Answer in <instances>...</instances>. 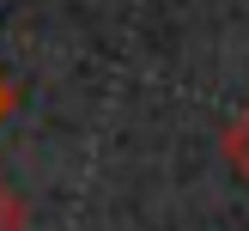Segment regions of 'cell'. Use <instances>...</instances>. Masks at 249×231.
<instances>
[{
  "label": "cell",
  "instance_id": "obj_1",
  "mask_svg": "<svg viewBox=\"0 0 249 231\" xmlns=\"http://www.w3.org/2000/svg\"><path fill=\"white\" fill-rule=\"evenodd\" d=\"M219 152H225V164L249 182V104L225 116V128H219Z\"/></svg>",
  "mask_w": 249,
  "mask_h": 231
},
{
  "label": "cell",
  "instance_id": "obj_2",
  "mask_svg": "<svg viewBox=\"0 0 249 231\" xmlns=\"http://www.w3.org/2000/svg\"><path fill=\"white\" fill-rule=\"evenodd\" d=\"M24 201H18V189H12L6 177H0V231H24Z\"/></svg>",
  "mask_w": 249,
  "mask_h": 231
},
{
  "label": "cell",
  "instance_id": "obj_3",
  "mask_svg": "<svg viewBox=\"0 0 249 231\" xmlns=\"http://www.w3.org/2000/svg\"><path fill=\"white\" fill-rule=\"evenodd\" d=\"M12 104H18V91H12V79L0 73V128H6V116H12Z\"/></svg>",
  "mask_w": 249,
  "mask_h": 231
}]
</instances>
